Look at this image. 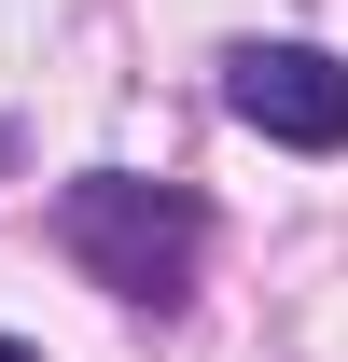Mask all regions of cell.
<instances>
[{"label":"cell","mask_w":348,"mask_h":362,"mask_svg":"<svg viewBox=\"0 0 348 362\" xmlns=\"http://www.w3.org/2000/svg\"><path fill=\"white\" fill-rule=\"evenodd\" d=\"M56 251L98 279V293H126V307H181L195 265H209V209L181 195V181H139V168H84L56 195Z\"/></svg>","instance_id":"obj_1"},{"label":"cell","mask_w":348,"mask_h":362,"mask_svg":"<svg viewBox=\"0 0 348 362\" xmlns=\"http://www.w3.org/2000/svg\"><path fill=\"white\" fill-rule=\"evenodd\" d=\"M223 112L293 153H348V56L320 42H223Z\"/></svg>","instance_id":"obj_2"},{"label":"cell","mask_w":348,"mask_h":362,"mask_svg":"<svg viewBox=\"0 0 348 362\" xmlns=\"http://www.w3.org/2000/svg\"><path fill=\"white\" fill-rule=\"evenodd\" d=\"M0 362H42V349H28V334H0Z\"/></svg>","instance_id":"obj_3"}]
</instances>
